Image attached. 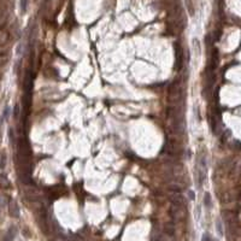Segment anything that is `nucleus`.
<instances>
[{"label":"nucleus","mask_w":241,"mask_h":241,"mask_svg":"<svg viewBox=\"0 0 241 241\" xmlns=\"http://www.w3.org/2000/svg\"><path fill=\"white\" fill-rule=\"evenodd\" d=\"M206 171H207V163H206V157L201 156L198 160L196 165V182L199 186L203 185L205 177H206Z\"/></svg>","instance_id":"f257e3e1"},{"label":"nucleus","mask_w":241,"mask_h":241,"mask_svg":"<svg viewBox=\"0 0 241 241\" xmlns=\"http://www.w3.org/2000/svg\"><path fill=\"white\" fill-rule=\"evenodd\" d=\"M181 87L177 85V83H174L170 88H169V101L171 104H175V103H178L180 101V98H181Z\"/></svg>","instance_id":"f03ea898"},{"label":"nucleus","mask_w":241,"mask_h":241,"mask_svg":"<svg viewBox=\"0 0 241 241\" xmlns=\"http://www.w3.org/2000/svg\"><path fill=\"white\" fill-rule=\"evenodd\" d=\"M175 59H176V69H181L183 64V51L181 45L175 44Z\"/></svg>","instance_id":"7ed1b4c3"},{"label":"nucleus","mask_w":241,"mask_h":241,"mask_svg":"<svg viewBox=\"0 0 241 241\" xmlns=\"http://www.w3.org/2000/svg\"><path fill=\"white\" fill-rule=\"evenodd\" d=\"M33 91V75L28 71L24 76V93L27 95H31Z\"/></svg>","instance_id":"20e7f679"},{"label":"nucleus","mask_w":241,"mask_h":241,"mask_svg":"<svg viewBox=\"0 0 241 241\" xmlns=\"http://www.w3.org/2000/svg\"><path fill=\"white\" fill-rule=\"evenodd\" d=\"M170 200H171V203H172L175 206H178V207L185 206V204H186V200H185L183 195H181L180 193H177V194L172 195V196L170 198Z\"/></svg>","instance_id":"39448f33"},{"label":"nucleus","mask_w":241,"mask_h":241,"mask_svg":"<svg viewBox=\"0 0 241 241\" xmlns=\"http://www.w3.org/2000/svg\"><path fill=\"white\" fill-rule=\"evenodd\" d=\"M9 212H10L11 217H15V218H18L20 217V207H18V205H17L16 201H10Z\"/></svg>","instance_id":"423d86ee"},{"label":"nucleus","mask_w":241,"mask_h":241,"mask_svg":"<svg viewBox=\"0 0 241 241\" xmlns=\"http://www.w3.org/2000/svg\"><path fill=\"white\" fill-rule=\"evenodd\" d=\"M16 233H17L16 228H15V227H11V228L7 230V233L5 234V236H4L2 241H13L15 236H16Z\"/></svg>","instance_id":"0eeeda50"},{"label":"nucleus","mask_w":241,"mask_h":241,"mask_svg":"<svg viewBox=\"0 0 241 241\" xmlns=\"http://www.w3.org/2000/svg\"><path fill=\"white\" fill-rule=\"evenodd\" d=\"M164 232L168 235H174L175 234V225L172 223H167L165 227H164Z\"/></svg>","instance_id":"6e6552de"},{"label":"nucleus","mask_w":241,"mask_h":241,"mask_svg":"<svg viewBox=\"0 0 241 241\" xmlns=\"http://www.w3.org/2000/svg\"><path fill=\"white\" fill-rule=\"evenodd\" d=\"M216 229L218 235L219 236H223V224H222V221L221 219H217L216 221Z\"/></svg>","instance_id":"1a4fd4ad"},{"label":"nucleus","mask_w":241,"mask_h":241,"mask_svg":"<svg viewBox=\"0 0 241 241\" xmlns=\"http://www.w3.org/2000/svg\"><path fill=\"white\" fill-rule=\"evenodd\" d=\"M204 204L206 207H211L212 205V201H211V195L209 193H205V196H204Z\"/></svg>","instance_id":"9d476101"},{"label":"nucleus","mask_w":241,"mask_h":241,"mask_svg":"<svg viewBox=\"0 0 241 241\" xmlns=\"http://www.w3.org/2000/svg\"><path fill=\"white\" fill-rule=\"evenodd\" d=\"M6 165V156L5 154H1L0 156V169H4Z\"/></svg>","instance_id":"9b49d317"},{"label":"nucleus","mask_w":241,"mask_h":241,"mask_svg":"<svg viewBox=\"0 0 241 241\" xmlns=\"http://www.w3.org/2000/svg\"><path fill=\"white\" fill-rule=\"evenodd\" d=\"M13 116H15V118H18V116H20V106H18V105H16V106H15Z\"/></svg>","instance_id":"f8f14e48"},{"label":"nucleus","mask_w":241,"mask_h":241,"mask_svg":"<svg viewBox=\"0 0 241 241\" xmlns=\"http://www.w3.org/2000/svg\"><path fill=\"white\" fill-rule=\"evenodd\" d=\"M21 10H22V12H25V10H27V0H22L21 1Z\"/></svg>","instance_id":"ddd939ff"},{"label":"nucleus","mask_w":241,"mask_h":241,"mask_svg":"<svg viewBox=\"0 0 241 241\" xmlns=\"http://www.w3.org/2000/svg\"><path fill=\"white\" fill-rule=\"evenodd\" d=\"M203 241H211L210 235H209V234H204V236H203Z\"/></svg>","instance_id":"4468645a"},{"label":"nucleus","mask_w":241,"mask_h":241,"mask_svg":"<svg viewBox=\"0 0 241 241\" xmlns=\"http://www.w3.org/2000/svg\"><path fill=\"white\" fill-rule=\"evenodd\" d=\"M7 116H9V107H6L4 111V118H7Z\"/></svg>","instance_id":"2eb2a0df"},{"label":"nucleus","mask_w":241,"mask_h":241,"mask_svg":"<svg viewBox=\"0 0 241 241\" xmlns=\"http://www.w3.org/2000/svg\"><path fill=\"white\" fill-rule=\"evenodd\" d=\"M188 194H189V198H191L192 200H194V199H195V196H194V192H193V191H189V193H188Z\"/></svg>","instance_id":"dca6fc26"},{"label":"nucleus","mask_w":241,"mask_h":241,"mask_svg":"<svg viewBox=\"0 0 241 241\" xmlns=\"http://www.w3.org/2000/svg\"><path fill=\"white\" fill-rule=\"evenodd\" d=\"M1 28H2V24H0V30H1Z\"/></svg>","instance_id":"f3484780"}]
</instances>
